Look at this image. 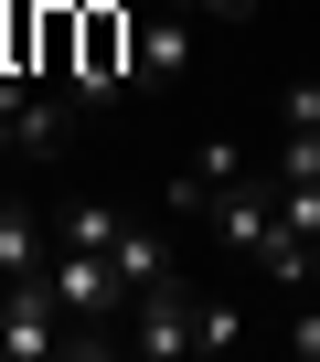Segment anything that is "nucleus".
Masks as SVG:
<instances>
[{"label":"nucleus","instance_id":"obj_1","mask_svg":"<svg viewBox=\"0 0 320 362\" xmlns=\"http://www.w3.org/2000/svg\"><path fill=\"white\" fill-rule=\"evenodd\" d=\"M203 288L171 267V277H160V288H139L128 298V320H118V351H139V362H182V351H203Z\"/></svg>","mask_w":320,"mask_h":362},{"label":"nucleus","instance_id":"obj_2","mask_svg":"<svg viewBox=\"0 0 320 362\" xmlns=\"http://www.w3.org/2000/svg\"><path fill=\"white\" fill-rule=\"evenodd\" d=\"M139 75V11L128 0H75V96H118Z\"/></svg>","mask_w":320,"mask_h":362},{"label":"nucleus","instance_id":"obj_3","mask_svg":"<svg viewBox=\"0 0 320 362\" xmlns=\"http://www.w3.org/2000/svg\"><path fill=\"white\" fill-rule=\"evenodd\" d=\"M43 351H75V320L54 298V277H0V362H43Z\"/></svg>","mask_w":320,"mask_h":362},{"label":"nucleus","instance_id":"obj_4","mask_svg":"<svg viewBox=\"0 0 320 362\" xmlns=\"http://www.w3.org/2000/svg\"><path fill=\"white\" fill-rule=\"evenodd\" d=\"M203 224H214V245H224V256L256 277V256L278 245V170H246V181H235V192H224Z\"/></svg>","mask_w":320,"mask_h":362},{"label":"nucleus","instance_id":"obj_5","mask_svg":"<svg viewBox=\"0 0 320 362\" xmlns=\"http://www.w3.org/2000/svg\"><path fill=\"white\" fill-rule=\"evenodd\" d=\"M193 54H203V11L149 0V11H139V75L128 86H171V75H193Z\"/></svg>","mask_w":320,"mask_h":362},{"label":"nucleus","instance_id":"obj_6","mask_svg":"<svg viewBox=\"0 0 320 362\" xmlns=\"http://www.w3.org/2000/svg\"><path fill=\"white\" fill-rule=\"evenodd\" d=\"M235 181H246V149H235V139H203V149L171 170V214H182V224H203V214L235 192Z\"/></svg>","mask_w":320,"mask_h":362},{"label":"nucleus","instance_id":"obj_7","mask_svg":"<svg viewBox=\"0 0 320 362\" xmlns=\"http://www.w3.org/2000/svg\"><path fill=\"white\" fill-rule=\"evenodd\" d=\"M43 256H54V214L22 203V192H0V277H33Z\"/></svg>","mask_w":320,"mask_h":362},{"label":"nucleus","instance_id":"obj_8","mask_svg":"<svg viewBox=\"0 0 320 362\" xmlns=\"http://www.w3.org/2000/svg\"><path fill=\"white\" fill-rule=\"evenodd\" d=\"M193 320H203V351H235V341H246V309H235V298H214V288H203V309H193Z\"/></svg>","mask_w":320,"mask_h":362},{"label":"nucleus","instance_id":"obj_9","mask_svg":"<svg viewBox=\"0 0 320 362\" xmlns=\"http://www.w3.org/2000/svg\"><path fill=\"white\" fill-rule=\"evenodd\" d=\"M182 11H203V22H246L256 0H182Z\"/></svg>","mask_w":320,"mask_h":362},{"label":"nucleus","instance_id":"obj_10","mask_svg":"<svg viewBox=\"0 0 320 362\" xmlns=\"http://www.w3.org/2000/svg\"><path fill=\"white\" fill-rule=\"evenodd\" d=\"M0 75H11V0H0Z\"/></svg>","mask_w":320,"mask_h":362}]
</instances>
